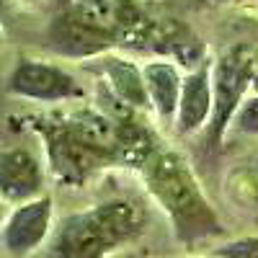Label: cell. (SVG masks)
<instances>
[{
  "instance_id": "8992f818",
  "label": "cell",
  "mask_w": 258,
  "mask_h": 258,
  "mask_svg": "<svg viewBox=\"0 0 258 258\" xmlns=\"http://www.w3.org/2000/svg\"><path fill=\"white\" fill-rule=\"evenodd\" d=\"M11 91L34 101H64V98L83 96V88L70 73H64L57 64L31 62V59L21 62L13 70Z\"/></svg>"
},
{
  "instance_id": "5bb4252c",
  "label": "cell",
  "mask_w": 258,
  "mask_h": 258,
  "mask_svg": "<svg viewBox=\"0 0 258 258\" xmlns=\"http://www.w3.org/2000/svg\"><path fill=\"white\" fill-rule=\"evenodd\" d=\"M235 126L243 135H258V98L240 103V109L235 111Z\"/></svg>"
},
{
  "instance_id": "277c9868",
  "label": "cell",
  "mask_w": 258,
  "mask_h": 258,
  "mask_svg": "<svg viewBox=\"0 0 258 258\" xmlns=\"http://www.w3.org/2000/svg\"><path fill=\"white\" fill-rule=\"evenodd\" d=\"M47 150H49L52 173L59 181L73 183V186H83L91 176H96L101 168L114 163L111 155H106V153H101V150L91 147L85 140H80L70 129V124L57 126L49 135Z\"/></svg>"
},
{
  "instance_id": "3957f363",
  "label": "cell",
  "mask_w": 258,
  "mask_h": 258,
  "mask_svg": "<svg viewBox=\"0 0 258 258\" xmlns=\"http://www.w3.org/2000/svg\"><path fill=\"white\" fill-rule=\"evenodd\" d=\"M255 70V49L248 44L230 47L209 73L212 80V116H209V145L217 147L227 124L240 109L243 93Z\"/></svg>"
},
{
  "instance_id": "2e32d148",
  "label": "cell",
  "mask_w": 258,
  "mask_h": 258,
  "mask_svg": "<svg viewBox=\"0 0 258 258\" xmlns=\"http://www.w3.org/2000/svg\"><path fill=\"white\" fill-rule=\"evenodd\" d=\"M0 220H3V207H0Z\"/></svg>"
},
{
  "instance_id": "7a4b0ae2",
  "label": "cell",
  "mask_w": 258,
  "mask_h": 258,
  "mask_svg": "<svg viewBox=\"0 0 258 258\" xmlns=\"http://www.w3.org/2000/svg\"><path fill=\"white\" fill-rule=\"evenodd\" d=\"M147 212L132 199H111L68 214L54 232V258H106L142 232Z\"/></svg>"
},
{
  "instance_id": "4fadbf2b",
  "label": "cell",
  "mask_w": 258,
  "mask_h": 258,
  "mask_svg": "<svg viewBox=\"0 0 258 258\" xmlns=\"http://www.w3.org/2000/svg\"><path fill=\"white\" fill-rule=\"evenodd\" d=\"M214 258H258V238L248 235V238H235L212 250Z\"/></svg>"
},
{
  "instance_id": "30bf717a",
  "label": "cell",
  "mask_w": 258,
  "mask_h": 258,
  "mask_svg": "<svg viewBox=\"0 0 258 258\" xmlns=\"http://www.w3.org/2000/svg\"><path fill=\"white\" fill-rule=\"evenodd\" d=\"M142 78L150 96V106L163 119H173L178 109L181 83H183V75L178 73V68L170 62H147L142 68Z\"/></svg>"
},
{
  "instance_id": "52a82bcc",
  "label": "cell",
  "mask_w": 258,
  "mask_h": 258,
  "mask_svg": "<svg viewBox=\"0 0 258 258\" xmlns=\"http://www.w3.org/2000/svg\"><path fill=\"white\" fill-rule=\"evenodd\" d=\"M114 34L93 26L75 8L59 13L49 26V44L64 57H93L114 44Z\"/></svg>"
},
{
  "instance_id": "5b68a950",
  "label": "cell",
  "mask_w": 258,
  "mask_h": 258,
  "mask_svg": "<svg viewBox=\"0 0 258 258\" xmlns=\"http://www.w3.org/2000/svg\"><path fill=\"white\" fill-rule=\"evenodd\" d=\"M52 227V199L34 197L18 204L3 227V245L13 255H29L47 240Z\"/></svg>"
},
{
  "instance_id": "9c48e42d",
  "label": "cell",
  "mask_w": 258,
  "mask_h": 258,
  "mask_svg": "<svg viewBox=\"0 0 258 258\" xmlns=\"http://www.w3.org/2000/svg\"><path fill=\"white\" fill-rule=\"evenodd\" d=\"M212 116V80L209 70L199 68L183 78L181 83V96H178V109H176V129L181 135L199 132L204 124H209Z\"/></svg>"
},
{
  "instance_id": "6da1fadb",
  "label": "cell",
  "mask_w": 258,
  "mask_h": 258,
  "mask_svg": "<svg viewBox=\"0 0 258 258\" xmlns=\"http://www.w3.org/2000/svg\"><path fill=\"white\" fill-rule=\"evenodd\" d=\"M142 176L150 197L168 214L170 225L183 243L225 235L222 220L207 202L199 181L194 178L188 163L178 153H170V150L158 153L155 150L142 165Z\"/></svg>"
},
{
  "instance_id": "e0dca14e",
  "label": "cell",
  "mask_w": 258,
  "mask_h": 258,
  "mask_svg": "<svg viewBox=\"0 0 258 258\" xmlns=\"http://www.w3.org/2000/svg\"><path fill=\"white\" fill-rule=\"evenodd\" d=\"M64 3H68V0H64Z\"/></svg>"
},
{
  "instance_id": "ba28073f",
  "label": "cell",
  "mask_w": 258,
  "mask_h": 258,
  "mask_svg": "<svg viewBox=\"0 0 258 258\" xmlns=\"http://www.w3.org/2000/svg\"><path fill=\"white\" fill-rule=\"evenodd\" d=\"M44 173L34 153L24 147H13L0 153V199L24 204L41 194Z\"/></svg>"
},
{
  "instance_id": "7c38bea8",
  "label": "cell",
  "mask_w": 258,
  "mask_h": 258,
  "mask_svg": "<svg viewBox=\"0 0 258 258\" xmlns=\"http://www.w3.org/2000/svg\"><path fill=\"white\" fill-rule=\"evenodd\" d=\"M116 121V142H114V160L121 165H145L150 155L155 153L153 140L142 121H135L132 116H121Z\"/></svg>"
},
{
  "instance_id": "8fae6325",
  "label": "cell",
  "mask_w": 258,
  "mask_h": 258,
  "mask_svg": "<svg viewBox=\"0 0 258 258\" xmlns=\"http://www.w3.org/2000/svg\"><path fill=\"white\" fill-rule=\"evenodd\" d=\"M103 73H106V80H109L114 96L124 106H129V109H147L150 106L145 78L137 64H132L124 57H109L103 62Z\"/></svg>"
},
{
  "instance_id": "9a60e30c",
  "label": "cell",
  "mask_w": 258,
  "mask_h": 258,
  "mask_svg": "<svg viewBox=\"0 0 258 258\" xmlns=\"http://www.w3.org/2000/svg\"><path fill=\"white\" fill-rule=\"evenodd\" d=\"M188 258H214V255H188Z\"/></svg>"
}]
</instances>
